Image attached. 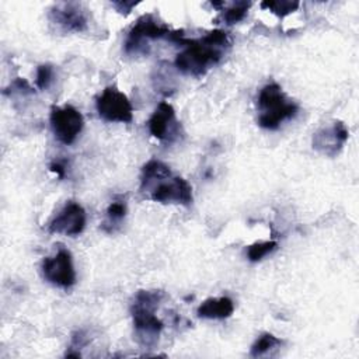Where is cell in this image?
Instances as JSON below:
<instances>
[{
  "mask_svg": "<svg viewBox=\"0 0 359 359\" xmlns=\"http://www.w3.org/2000/svg\"><path fill=\"white\" fill-rule=\"evenodd\" d=\"M230 38L223 29H212L201 38L181 41V50L174 60L175 67L188 76H203L210 67L216 66L230 48Z\"/></svg>",
  "mask_w": 359,
  "mask_h": 359,
  "instance_id": "1",
  "label": "cell"
},
{
  "mask_svg": "<svg viewBox=\"0 0 359 359\" xmlns=\"http://www.w3.org/2000/svg\"><path fill=\"white\" fill-rule=\"evenodd\" d=\"M164 297L163 290H139L130 304V314L135 335L139 344L150 348L157 344L163 331V321L156 316V310Z\"/></svg>",
  "mask_w": 359,
  "mask_h": 359,
  "instance_id": "2",
  "label": "cell"
},
{
  "mask_svg": "<svg viewBox=\"0 0 359 359\" xmlns=\"http://www.w3.org/2000/svg\"><path fill=\"white\" fill-rule=\"evenodd\" d=\"M258 125L268 130H275L282 122L296 116L299 107L296 102L286 98L282 87L278 83L265 84L258 94Z\"/></svg>",
  "mask_w": 359,
  "mask_h": 359,
  "instance_id": "3",
  "label": "cell"
},
{
  "mask_svg": "<svg viewBox=\"0 0 359 359\" xmlns=\"http://www.w3.org/2000/svg\"><path fill=\"white\" fill-rule=\"evenodd\" d=\"M174 29L158 21L153 14H144L136 20L128 32L123 50L126 55H147L150 41L168 39Z\"/></svg>",
  "mask_w": 359,
  "mask_h": 359,
  "instance_id": "4",
  "label": "cell"
},
{
  "mask_svg": "<svg viewBox=\"0 0 359 359\" xmlns=\"http://www.w3.org/2000/svg\"><path fill=\"white\" fill-rule=\"evenodd\" d=\"M95 109L107 122L129 123L133 119V105L128 95L115 86H108L95 100Z\"/></svg>",
  "mask_w": 359,
  "mask_h": 359,
  "instance_id": "5",
  "label": "cell"
},
{
  "mask_svg": "<svg viewBox=\"0 0 359 359\" xmlns=\"http://www.w3.org/2000/svg\"><path fill=\"white\" fill-rule=\"evenodd\" d=\"M49 122L55 137L63 144H72L84 126L81 112L73 105H53L49 115Z\"/></svg>",
  "mask_w": 359,
  "mask_h": 359,
  "instance_id": "6",
  "label": "cell"
},
{
  "mask_svg": "<svg viewBox=\"0 0 359 359\" xmlns=\"http://www.w3.org/2000/svg\"><path fill=\"white\" fill-rule=\"evenodd\" d=\"M147 192L150 199L158 203H178L189 206L194 201L191 184L178 175H168L154 182Z\"/></svg>",
  "mask_w": 359,
  "mask_h": 359,
  "instance_id": "7",
  "label": "cell"
},
{
  "mask_svg": "<svg viewBox=\"0 0 359 359\" xmlns=\"http://www.w3.org/2000/svg\"><path fill=\"white\" fill-rule=\"evenodd\" d=\"M41 271L45 280L62 289L72 287L77 279L73 257L66 248H59L52 257L43 258Z\"/></svg>",
  "mask_w": 359,
  "mask_h": 359,
  "instance_id": "8",
  "label": "cell"
},
{
  "mask_svg": "<svg viewBox=\"0 0 359 359\" xmlns=\"http://www.w3.org/2000/svg\"><path fill=\"white\" fill-rule=\"evenodd\" d=\"M86 222L87 216L84 208L79 202L69 201L49 222L48 231L52 234H65L69 237H74L84 230Z\"/></svg>",
  "mask_w": 359,
  "mask_h": 359,
  "instance_id": "9",
  "label": "cell"
},
{
  "mask_svg": "<svg viewBox=\"0 0 359 359\" xmlns=\"http://www.w3.org/2000/svg\"><path fill=\"white\" fill-rule=\"evenodd\" d=\"M147 128L150 135L157 140L168 143L174 142L178 137L181 129V125L175 116L174 107L167 101H161L149 118Z\"/></svg>",
  "mask_w": 359,
  "mask_h": 359,
  "instance_id": "10",
  "label": "cell"
},
{
  "mask_svg": "<svg viewBox=\"0 0 359 359\" xmlns=\"http://www.w3.org/2000/svg\"><path fill=\"white\" fill-rule=\"evenodd\" d=\"M50 22L66 32H83L88 25V14L80 3H57L49 10Z\"/></svg>",
  "mask_w": 359,
  "mask_h": 359,
  "instance_id": "11",
  "label": "cell"
},
{
  "mask_svg": "<svg viewBox=\"0 0 359 359\" xmlns=\"http://www.w3.org/2000/svg\"><path fill=\"white\" fill-rule=\"evenodd\" d=\"M349 130L342 121H334L330 126H324L313 133V149L323 156L335 157L345 146Z\"/></svg>",
  "mask_w": 359,
  "mask_h": 359,
  "instance_id": "12",
  "label": "cell"
},
{
  "mask_svg": "<svg viewBox=\"0 0 359 359\" xmlns=\"http://www.w3.org/2000/svg\"><path fill=\"white\" fill-rule=\"evenodd\" d=\"M234 311V303L229 296L209 297L203 300L198 309L196 314L201 318L208 320H224L229 318Z\"/></svg>",
  "mask_w": 359,
  "mask_h": 359,
  "instance_id": "13",
  "label": "cell"
},
{
  "mask_svg": "<svg viewBox=\"0 0 359 359\" xmlns=\"http://www.w3.org/2000/svg\"><path fill=\"white\" fill-rule=\"evenodd\" d=\"M171 174L172 172L165 163H163L157 158L149 160L142 167V171H140V191L146 192L154 182H157L158 180L168 177Z\"/></svg>",
  "mask_w": 359,
  "mask_h": 359,
  "instance_id": "14",
  "label": "cell"
},
{
  "mask_svg": "<svg viewBox=\"0 0 359 359\" xmlns=\"http://www.w3.org/2000/svg\"><path fill=\"white\" fill-rule=\"evenodd\" d=\"M126 212H128V206H126V202L123 199H116V201L111 202L107 208L105 219L101 224L102 230L105 233H109V234L118 231L121 229L122 223L125 222Z\"/></svg>",
  "mask_w": 359,
  "mask_h": 359,
  "instance_id": "15",
  "label": "cell"
},
{
  "mask_svg": "<svg viewBox=\"0 0 359 359\" xmlns=\"http://www.w3.org/2000/svg\"><path fill=\"white\" fill-rule=\"evenodd\" d=\"M278 345H282V339L275 337L273 334H269V332H264L261 334L255 342L252 344L251 346V351H250V355L252 358H258V356H262L264 353H266L268 351H271L272 348L278 346Z\"/></svg>",
  "mask_w": 359,
  "mask_h": 359,
  "instance_id": "16",
  "label": "cell"
},
{
  "mask_svg": "<svg viewBox=\"0 0 359 359\" xmlns=\"http://www.w3.org/2000/svg\"><path fill=\"white\" fill-rule=\"evenodd\" d=\"M299 6H300L299 1H290V0H265L261 3V7L264 10H268L280 18L296 11Z\"/></svg>",
  "mask_w": 359,
  "mask_h": 359,
  "instance_id": "17",
  "label": "cell"
},
{
  "mask_svg": "<svg viewBox=\"0 0 359 359\" xmlns=\"http://www.w3.org/2000/svg\"><path fill=\"white\" fill-rule=\"evenodd\" d=\"M250 6H251L250 1H243V0L231 3L227 8H224L222 11L223 22H226L227 25H231V24H236V22L244 20Z\"/></svg>",
  "mask_w": 359,
  "mask_h": 359,
  "instance_id": "18",
  "label": "cell"
},
{
  "mask_svg": "<svg viewBox=\"0 0 359 359\" xmlns=\"http://www.w3.org/2000/svg\"><path fill=\"white\" fill-rule=\"evenodd\" d=\"M278 247V243L275 240H268V241H259L248 245L247 248V258L251 262H258L264 259L268 254L275 251Z\"/></svg>",
  "mask_w": 359,
  "mask_h": 359,
  "instance_id": "19",
  "label": "cell"
},
{
  "mask_svg": "<svg viewBox=\"0 0 359 359\" xmlns=\"http://www.w3.org/2000/svg\"><path fill=\"white\" fill-rule=\"evenodd\" d=\"M53 81V66L49 63L39 65L36 67L35 83L39 90H48Z\"/></svg>",
  "mask_w": 359,
  "mask_h": 359,
  "instance_id": "20",
  "label": "cell"
},
{
  "mask_svg": "<svg viewBox=\"0 0 359 359\" xmlns=\"http://www.w3.org/2000/svg\"><path fill=\"white\" fill-rule=\"evenodd\" d=\"M4 95H14V94H32L34 93V88L29 86V83L22 79V77H17L14 79L8 87L4 88Z\"/></svg>",
  "mask_w": 359,
  "mask_h": 359,
  "instance_id": "21",
  "label": "cell"
},
{
  "mask_svg": "<svg viewBox=\"0 0 359 359\" xmlns=\"http://www.w3.org/2000/svg\"><path fill=\"white\" fill-rule=\"evenodd\" d=\"M87 342H88L87 334H86L83 330H77V331L73 332V335H72V345H70V348H72V349H79V348L87 345Z\"/></svg>",
  "mask_w": 359,
  "mask_h": 359,
  "instance_id": "22",
  "label": "cell"
},
{
  "mask_svg": "<svg viewBox=\"0 0 359 359\" xmlns=\"http://www.w3.org/2000/svg\"><path fill=\"white\" fill-rule=\"evenodd\" d=\"M49 171H52L53 174H56L57 178H65L66 175V163L63 160H53L49 164Z\"/></svg>",
  "mask_w": 359,
  "mask_h": 359,
  "instance_id": "23",
  "label": "cell"
},
{
  "mask_svg": "<svg viewBox=\"0 0 359 359\" xmlns=\"http://www.w3.org/2000/svg\"><path fill=\"white\" fill-rule=\"evenodd\" d=\"M137 4H139L137 1H126V0H123V1H114V3H112V6H114L121 14H125V15H128V14L132 11V8L136 7Z\"/></svg>",
  "mask_w": 359,
  "mask_h": 359,
  "instance_id": "24",
  "label": "cell"
},
{
  "mask_svg": "<svg viewBox=\"0 0 359 359\" xmlns=\"http://www.w3.org/2000/svg\"><path fill=\"white\" fill-rule=\"evenodd\" d=\"M66 356H67V358H70V356H74V358H80L81 355H80V352H79V351H76V352H73V351H67V352H66Z\"/></svg>",
  "mask_w": 359,
  "mask_h": 359,
  "instance_id": "25",
  "label": "cell"
}]
</instances>
